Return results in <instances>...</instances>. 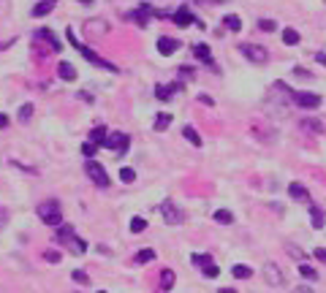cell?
<instances>
[{
  "label": "cell",
  "instance_id": "4fadbf2b",
  "mask_svg": "<svg viewBox=\"0 0 326 293\" xmlns=\"http://www.w3.org/2000/svg\"><path fill=\"white\" fill-rule=\"evenodd\" d=\"M150 14H153V8H150V6H147V3H144V6H139V8H136V11H131V14H128V19H133V22H136V25H147V19H150Z\"/></svg>",
  "mask_w": 326,
  "mask_h": 293
},
{
  "label": "cell",
  "instance_id": "4316f807",
  "mask_svg": "<svg viewBox=\"0 0 326 293\" xmlns=\"http://www.w3.org/2000/svg\"><path fill=\"white\" fill-rule=\"evenodd\" d=\"M223 25H226V28H229V30H234V33H239V30H242V19H239V16H236V14L226 16V19H223Z\"/></svg>",
  "mask_w": 326,
  "mask_h": 293
},
{
  "label": "cell",
  "instance_id": "7a4b0ae2",
  "mask_svg": "<svg viewBox=\"0 0 326 293\" xmlns=\"http://www.w3.org/2000/svg\"><path fill=\"white\" fill-rule=\"evenodd\" d=\"M38 217H41L47 225H55V228H60V225H62L60 204H57V201H44V204H38Z\"/></svg>",
  "mask_w": 326,
  "mask_h": 293
},
{
  "label": "cell",
  "instance_id": "8992f818",
  "mask_svg": "<svg viewBox=\"0 0 326 293\" xmlns=\"http://www.w3.org/2000/svg\"><path fill=\"white\" fill-rule=\"evenodd\" d=\"M128 144H131V136H128V133H111L104 147H109V150L117 152V155H125V152H128Z\"/></svg>",
  "mask_w": 326,
  "mask_h": 293
},
{
  "label": "cell",
  "instance_id": "bcb514c9",
  "mask_svg": "<svg viewBox=\"0 0 326 293\" xmlns=\"http://www.w3.org/2000/svg\"><path fill=\"white\" fill-rule=\"evenodd\" d=\"M315 60H318L321 65H326V55H324V52H315Z\"/></svg>",
  "mask_w": 326,
  "mask_h": 293
},
{
  "label": "cell",
  "instance_id": "f6af8a7d",
  "mask_svg": "<svg viewBox=\"0 0 326 293\" xmlns=\"http://www.w3.org/2000/svg\"><path fill=\"white\" fill-rule=\"evenodd\" d=\"M294 293H312V288H307V285H299V288H294Z\"/></svg>",
  "mask_w": 326,
  "mask_h": 293
},
{
  "label": "cell",
  "instance_id": "6da1fadb",
  "mask_svg": "<svg viewBox=\"0 0 326 293\" xmlns=\"http://www.w3.org/2000/svg\"><path fill=\"white\" fill-rule=\"evenodd\" d=\"M68 38H71V44H74V49H77V52H82V55L93 62V65H98V68H106V71H111V74H117V65H111L109 60L98 57L95 52H93V49H87L84 44H79V41H77V35H74V30H71V28H68Z\"/></svg>",
  "mask_w": 326,
  "mask_h": 293
},
{
  "label": "cell",
  "instance_id": "e575fe53",
  "mask_svg": "<svg viewBox=\"0 0 326 293\" xmlns=\"http://www.w3.org/2000/svg\"><path fill=\"white\" fill-rule=\"evenodd\" d=\"M258 28L266 30V33H269V30L275 33V30H278V22H275V19H261V22H258Z\"/></svg>",
  "mask_w": 326,
  "mask_h": 293
},
{
  "label": "cell",
  "instance_id": "4dcf8cb0",
  "mask_svg": "<svg viewBox=\"0 0 326 293\" xmlns=\"http://www.w3.org/2000/svg\"><path fill=\"white\" fill-rule=\"evenodd\" d=\"M299 274H302V277H307V279H318L315 269H312V266H307V263H302V266H299Z\"/></svg>",
  "mask_w": 326,
  "mask_h": 293
},
{
  "label": "cell",
  "instance_id": "ac0fdd59",
  "mask_svg": "<svg viewBox=\"0 0 326 293\" xmlns=\"http://www.w3.org/2000/svg\"><path fill=\"white\" fill-rule=\"evenodd\" d=\"M74 239H77V233H74V228H71V225H60V228H57V242L71 245Z\"/></svg>",
  "mask_w": 326,
  "mask_h": 293
},
{
  "label": "cell",
  "instance_id": "f35d334b",
  "mask_svg": "<svg viewBox=\"0 0 326 293\" xmlns=\"http://www.w3.org/2000/svg\"><path fill=\"white\" fill-rule=\"evenodd\" d=\"M285 252H288V255H294V258H299V261L305 258V252L299 250V247H294V245H285Z\"/></svg>",
  "mask_w": 326,
  "mask_h": 293
},
{
  "label": "cell",
  "instance_id": "7c38bea8",
  "mask_svg": "<svg viewBox=\"0 0 326 293\" xmlns=\"http://www.w3.org/2000/svg\"><path fill=\"white\" fill-rule=\"evenodd\" d=\"M299 128L307 130V133H324V123L315 120V117H305V120H299Z\"/></svg>",
  "mask_w": 326,
  "mask_h": 293
},
{
  "label": "cell",
  "instance_id": "9a60e30c",
  "mask_svg": "<svg viewBox=\"0 0 326 293\" xmlns=\"http://www.w3.org/2000/svg\"><path fill=\"white\" fill-rule=\"evenodd\" d=\"M182 84H160L158 90H155V95L160 98V101H169V98H174V93H180Z\"/></svg>",
  "mask_w": 326,
  "mask_h": 293
},
{
  "label": "cell",
  "instance_id": "74e56055",
  "mask_svg": "<svg viewBox=\"0 0 326 293\" xmlns=\"http://www.w3.org/2000/svg\"><path fill=\"white\" fill-rule=\"evenodd\" d=\"M44 258H47L49 263H60V252H57V250H47V252H44Z\"/></svg>",
  "mask_w": 326,
  "mask_h": 293
},
{
  "label": "cell",
  "instance_id": "5bb4252c",
  "mask_svg": "<svg viewBox=\"0 0 326 293\" xmlns=\"http://www.w3.org/2000/svg\"><path fill=\"white\" fill-rule=\"evenodd\" d=\"M174 22H177V25H180V28H190V25H193V22H199V19H196V16L190 14V11H187L185 6H182L180 11H177V14H174Z\"/></svg>",
  "mask_w": 326,
  "mask_h": 293
},
{
  "label": "cell",
  "instance_id": "d6a6232c",
  "mask_svg": "<svg viewBox=\"0 0 326 293\" xmlns=\"http://www.w3.org/2000/svg\"><path fill=\"white\" fill-rule=\"evenodd\" d=\"M30 117H33V103H25V106L19 109V120L22 123H28Z\"/></svg>",
  "mask_w": 326,
  "mask_h": 293
},
{
  "label": "cell",
  "instance_id": "7bdbcfd3",
  "mask_svg": "<svg viewBox=\"0 0 326 293\" xmlns=\"http://www.w3.org/2000/svg\"><path fill=\"white\" fill-rule=\"evenodd\" d=\"M315 258L324 261V263H326V250H324V247H318V250H315Z\"/></svg>",
  "mask_w": 326,
  "mask_h": 293
},
{
  "label": "cell",
  "instance_id": "f546056e",
  "mask_svg": "<svg viewBox=\"0 0 326 293\" xmlns=\"http://www.w3.org/2000/svg\"><path fill=\"white\" fill-rule=\"evenodd\" d=\"M150 261H155V250H141L136 255V263H150Z\"/></svg>",
  "mask_w": 326,
  "mask_h": 293
},
{
  "label": "cell",
  "instance_id": "7dc6e473",
  "mask_svg": "<svg viewBox=\"0 0 326 293\" xmlns=\"http://www.w3.org/2000/svg\"><path fill=\"white\" fill-rule=\"evenodd\" d=\"M199 101H202V103H207V106H212V103H215V101H212L209 95H199Z\"/></svg>",
  "mask_w": 326,
  "mask_h": 293
},
{
  "label": "cell",
  "instance_id": "603a6c76",
  "mask_svg": "<svg viewBox=\"0 0 326 293\" xmlns=\"http://www.w3.org/2000/svg\"><path fill=\"white\" fill-rule=\"evenodd\" d=\"M193 52H196V57H202V60H207L212 68H215V62H212V52H209V46H204V44H199V46H193ZM217 71V68H215Z\"/></svg>",
  "mask_w": 326,
  "mask_h": 293
},
{
  "label": "cell",
  "instance_id": "f5cc1de1",
  "mask_svg": "<svg viewBox=\"0 0 326 293\" xmlns=\"http://www.w3.org/2000/svg\"><path fill=\"white\" fill-rule=\"evenodd\" d=\"M52 3H57V0H52Z\"/></svg>",
  "mask_w": 326,
  "mask_h": 293
},
{
  "label": "cell",
  "instance_id": "ba28073f",
  "mask_svg": "<svg viewBox=\"0 0 326 293\" xmlns=\"http://www.w3.org/2000/svg\"><path fill=\"white\" fill-rule=\"evenodd\" d=\"M193 263L202 266V272L207 274V277H217V274H220V269L212 263V258H209V255H193Z\"/></svg>",
  "mask_w": 326,
  "mask_h": 293
},
{
  "label": "cell",
  "instance_id": "3957f363",
  "mask_svg": "<svg viewBox=\"0 0 326 293\" xmlns=\"http://www.w3.org/2000/svg\"><path fill=\"white\" fill-rule=\"evenodd\" d=\"M239 52L248 57L250 62H256V65H264L269 60V52L264 46H258V44H239Z\"/></svg>",
  "mask_w": 326,
  "mask_h": 293
},
{
  "label": "cell",
  "instance_id": "52a82bcc",
  "mask_svg": "<svg viewBox=\"0 0 326 293\" xmlns=\"http://www.w3.org/2000/svg\"><path fill=\"white\" fill-rule=\"evenodd\" d=\"M291 101L299 109H318L321 106V95H315V93H294Z\"/></svg>",
  "mask_w": 326,
  "mask_h": 293
},
{
  "label": "cell",
  "instance_id": "484cf974",
  "mask_svg": "<svg viewBox=\"0 0 326 293\" xmlns=\"http://www.w3.org/2000/svg\"><path fill=\"white\" fill-rule=\"evenodd\" d=\"M283 44H288V46H296L299 44V33L294 28H285L283 30Z\"/></svg>",
  "mask_w": 326,
  "mask_h": 293
},
{
  "label": "cell",
  "instance_id": "8d00e7d4",
  "mask_svg": "<svg viewBox=\"0 0 326 293\" xmlns=\"http://www.w3.org/2000/svg\"><path fill=\"white\" fill-rule=\"evenodd\" d=\"M71 250H74V252H79V255H82V252L84 250H87V245H84V242H82V239H74V242H71Z\"/></svg>",
  "mask_w": 326,
  "mask_h": 293
},
{
  "label": "cell",
  "instance_id": "ffe728a7",
  "mask_svg": "<svg viewBox=\"0 0 326 293\" xmlns=\"http://www.w3.org/2000/svg\"><path fill=\"white\" fill-rule=\"evenodd\" d=\"M106 139H109V133H106L104 125H98V128L90 130V144H106Z\"/></svg>",
  "mask_w": 326,
  "mask_h": 293
},
{
  "label": "cell",
  "instance_id": "f1b7e54d",
  "mask_svg": "<svg viewBox=\"0 0 326 293\" xmlns=\"http://www.w3.org/2000/svg\"><path fill=\"white\" fill-rule=\"evenodd\" d=\"M171 125V114H158L155 117V130H166Z\"/></svg>",
  "mask_w": 326,
  "mask_h": 293
},
{
  "label": "cell",
  "instance_id": "30bf717a",
  "mask_svg": "<svg viewBox=\"0 0 326 293\" xmlns=\"http://www.w3.org/2000/svg\"><path fill=\"white\" fill-rule=\"evenodd\" d=\"M35 41H49V49H55V52H60V49H62V44L57 41V35L52 33V30H47V28L35 33Z\"/></svg>",
  "mask_w": 326,
  "mask_h": 293
},
{
  "label": "cell",
  "instance_id": "681fc988",
  "mask_svg": "<svg viewBox=\"0 0 326 293\" xmlns=\"http://www.w3.org/2000/svg\"><path fill=\"white\" fill-rule=\"evenodd\" d=\"M217 293H236V291H234V288H220Z\"/></svg>",
  "mask_w": 326,
  "mask_h": 293
},
{
  "label": "cell",
  "instance_id": "f907efd6",
  "mask_svg": "<svg viewBox=\"0 0 326 293\" xmlns=\"http://www.w3.org/2000/svg\"><path fill=\"white\" fill-rule=\"evenodd\" d=\"M79 3H84V6H90V3H93V0H79Z\"/></svg>",
  "mask_w": 326,
  "mask_h": 293
},
{
  "label": "cell",
  "instance_id": "cb8c5ba5",
  "mask_svg": "<svg viewBox=\"0 0 326 293\" xmlns=\"http://www.w3.org/2000/svg\"><path fill=\"white\" fill-rule=\"evenodd\" d=\"M182 136L193 144V147H202V136L196 133V128H190V125H187V128H182Z\"/></svg>",
  "mask_w": 326,
  "mask_h": 293
},
{
  "label": "cell",
  "instance_id": "836d02e7",
  "mask_svg": "<svg viewBox=\"0 0 326 293\" xmlns=\"http://www.w3.org/2000/svg\"><path fill=\"white\" fill-rule=\"evenodd\" d=\"M120 179H123V182H128V185H131L133 179H136V171H133V169H120Z\"/></svg>",
  "mask_w": 326,
  "mask_h": 293
},
{
  "label": "cell",
  "instance_id": "b9f144b4",
  "mask_svg": "<svg viewBox=\"0 0 326 293\" xmlns=\"http://www.w3.org/2000/svg\"><path fill=\"white\" fill-rule=\"evenodd\" d=\"M196 3H202V6H220L223 0H196Z\"/></svg>",
  "mask_w": 326,
  "mask_h": 293
},
{
  "label": "cell",
  "instance_id": "5b68a950",
  "mask_svg": "<svg viewBox=\"0 0 326 293\" xmlns=\"http://www.w3.org/2000/svg\"><path fill=\"white\" fill-rule=\"evenodd\" d=\"M84 171H87V177H90L93 182L98 185V187H109V177H106V171H104V166H101V163H95V160H87Z\"/></svg>",
  "mask_w": 326,
  "mask_h": 293
},
{
  "label": "cell",
  "instance_id": "d4e9b609",
  "mask_svg": "<svg viewBox=\"0 0 326 293\" xmlns=\"http://www.w3.org/2000/svg\"><path fill=\"white\" fill-rule=\"evenodd\" d=\"M231 272H234L236 279H248V277H253V269H250V266H245V263H236Z\"/></svg>",
  "mask_w": 326,
  "mask_h": 293
},
{
  "label": "cell",
  "instance_id": "44dd1931",
  "mask_svg": "<svg viewBox=\"0 0 326 293\" xmlns=\"http://www.w3.org/2000/svg\"><path fill=\"white\" fill-rule=\"evenodd\" d=\"M174 288V272L171 269H163V274H160V291H171Z\"/></svg>",
  "mask_w": 326,
  "mask_h": 293
},
{
  "label": "cell",
  "instance_id": "2e32d148",
  "mask_svg": "<svg viewBox=\"0 0 326 293\" xmlns=\"http://www.w3.org/2000/svg\"><path fill=\"white\" fill-rule=\"evenodd\" d=\"M180 49V41H174V38H160L158 41V52L160 55H174Z\"/></svg>",
  "mask_w": 326,
  "mask_h": 293
},
{
  "label": "cell",
  "instance_id": "277c9868",
  "mask_svg": "<svg viewBox=\"0 0 326 293\" xmlns=\"http://www.w3.org/2000/svg\"><path fill=\"white\" fill-rule=\"evenodd\" d=\"M160 215H163V220H166L169 225H180L182 220H185V212L174 204V201H169V198L160 204Z\"/></svg>",
  "mask_w": 326,
  "mask_h": 293
},
{
  "label": "cell",
  "instance_id": "9c48e42d",
  "mask_svg": "<svg viewBox=\"0 0 326 293\" xmlns=\"http://www.w3.org/2000/svg\"><path fill=\"white\" fill-rule=\"evenodd\" d=\"M288 196L294 198V201H302V204H307L310 201V193H307L305 185H299V182H291L288 185Z\"/></svg>",
  "mask_w": 326,
  "mask_h": 293
},
{
  "label": "cell",
  "instance_id": "8fae6325",
  "mask_svg": "<svg viewBox=\"0 0 326 293\" xmlns=\"http://www.w3.org/2000/svg\"><path fill=\"white\" fill-rule=\"evenodd\" d=\"M264 277H266V282H269V285H283V272H280L275 263H266L264 266Z\"/></svg>",
  "mask_w": 326,
  "mask_h": 293
},
{
  "label": "cell",
  "instance_id": "7402d4cb",
  "mask_svg": "<svg viewBox=\"0 0 326 293\" xmlns=\"http://www.w3.org/2000/svg\"><path fill=\"white\" fill-rule=\"evenodd\" d=\"M52 8H55V3H52V0H41L38 6H33V16H47Z\"/></svg>",
  "mask_w": 326,
  "mask_h": 293
},
{
  "label": "cell",
  "instance_id": "83f0119b",
  "mask_svg": "<svg viewBox=\"0 0 326 293\" xmlns=\"http://www.w3.org/2000/svg\"><path fill=\"white\" fill-rule=\"evenodd\" d=\"M215 220H217V223H223V225H231V223H234V215H231L229 209H217Z\"/></svg>",
  "mask_w": 326,
  "mask_h": 293
},
{
  "label": "cell",
  "instance_id": "c3c4849f",
  "mask_svg": "<svg viewBox=\"0 0 326 293\" xmlns=\"http://www.w3.org/2000/svg\"><path fill=\"white\" fill-rule=\"evenodd\" d=\"M6 125H8V117H6V114H0V128H6Z\"/></svg>",
  "mask_w": 326,
  "mask_h": 293
},
{
  "label": "cell",
  "instance_id": "816d5d0a",
  "mask_svg": "<svg viewBox=\"0 0 326 293\" xmlns=\"http://www.w3.org/2000/svg\"><path fill=\"white\" fill-rule=\"evenodd\" d=\"M98 293H106V291H98Z\"/></svg>",
  "mask_w": 326,
  "mask_h": 293
},
{
  "label": "cell",
  "instance_id": "d6986e66",
  "mask_svg": "<svg viewBox=\"0 0 326 293\" xmlns=\"http://www.w3.org/2000/svg\"><path fill=\"white\" fill-rule=\"evenodd\" d=\"M310 223H312V228H324L326 217H324V209L321 206H310Z\"/></svg>",
  "mask_w": 326,
  "mask_h": 293
},
{
  "label": "cell",
  "instance_id": "d590c367",
  "mask_svg": "<svg viewBox=\"0 0 326 293\" xmlns=\"http://www.w3.org/2000/svg\"><path fill=\"white\" fill-rule=\"evenodd\" d=\"M71 277H74V282H82V285H87V282H90V277H87L82 269H77V272L71 274Z\"/></svg>",
  "mask_w": 326,
  "mask_h": 293
},
{
  "label": "cell",
  "instance_id": "ee69618b",
  "mask_svg": "<svg viewBox=\"0 0 326 293\" xmlns=\"http://www.w3.org/2000/svg\"><path fill=\"white\" fill-rule=\"evenodd\" d=\"M294 74H296V76H302V79H310V74H307L305 68H294Z\"/></svg>",
  "mask_w": 326,
  "mask_h": 293
},
{
  "label": "cell",
  "instance_id": "ab89813d",
  "mask_svg": "<svg viewBox=\"0 0 326 293\" xmlns=\"http://www.w3.org/2000/svg\"><path fill=\"white\" fill-rule=\"evenodd\" d=\"M82 152H84L87 157H93V155H95V144H90V141H87V144L82 147Z\"/></svg>",
  "mask_w": 326,
  "mask_h": 293
},
{
  "label": "cell",
  "instance_id": "1f68e13d",
  "mask_svg": "<svg viewBox=\"0 0 326 293\" xmlns=\"http://www.w3.org/2000/svg\"><path fill=\"white\" fill-rule=\"evenodd\" d=\"M144 228H147V220H144V217H133V220H131V231H133V233L144 231Z\"/></svg>",
  "mask_w": 326,
  "mask_h": 293
},
{
  "label": "cell",
  "instance_id": "e0dca14e",
  "mask_svg": "<svg viewBox=\"0 0 326 293\" xmlns=\"http://www.w3.org/2000/svg\"><path fill=\"white\" fill-rule=\"evenodd\" d=\"M57 74H60V79H65V82H74V79H77V68H74L71 62H60V65H57Z\"/></svg>",
  "mask_w": 326,
  "mask_h": 293
},
{
  "label": "cell",
  "instance_id": "60d3db41",
  "mask_svg": "<svg viewBox=\"0 0 326 293\" xmlns=\"http://www.w3.org/2000/svg\"><path fill=\"white\" fill-rule=\"evenodd\" d=\"M6 223H8V209L6 206H0V228H3Z\"/></svg>",
  "mask_w": 326,
  "mask_h": 293
}]
</instances>
